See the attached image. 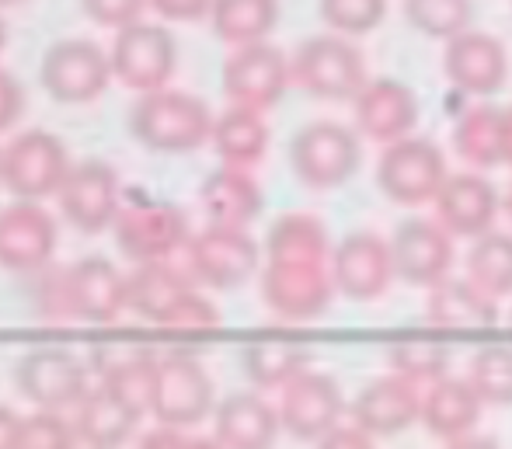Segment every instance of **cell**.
<instances>
[{
    "mask_svg": "<svg viewBox=\"0 0 512 449\" xmlns=\"http://www.w3.org/2000/svg\"><path fill=\"white\" fill-rule=\"evenodd\" d=\"M213 112L203 98L185 91L140 94L129 108V133L157 154H192L213 136Z\"/></svg>",
    "mask_w": 512,
    "mask_h": 449,
    "instance_id": "1",
    "label": "cell"
},
{
    "mask_svg": "<svg viewBox=\"0 0 512 449\" xmlns=\"http://www.w3.org/2000/svg\"><path fill=\"white\" fill-rule=\"evenodd\" d=\"M293 81L321 101H356L366 88L363 53L345 35H314L290 60Z\"/></svg>",
    "mask_w": 512,
    "mask_h": 449,
    "instance_id": "2",
    "label": "cell"
},
{
    "mask_svg": "<svg viewBox=\"0 0 512 449\" xmlns=\"http://www.w3.org/2000/svg\"><path fill=\"white\" fill-rule=\"evenodd\" d=\"M70 168L74 164H70L63 140L46 129H28V133L14 136L0 154L4 188L18 202H39L49 195H60Z\"/></svg>",
    "mask_w": 512,
    "mask_h": 449,
    "instance_id": "3",
    "label": "cell"
},
{
    "mask_svg": "<svg viewBox=\"0 0 512 449\" xmlns=\"http://www.w3.org/2000/svg\"><path fill=\"white\" fill-rule=\"evenodd\" d=\"M359 136L338 122H310L290 143L293 175L307 188H338L359 171Z\"/></svg>",
    "mask_w": 512,
    "mask_h": 449,
    "instance_id": "4",
    "label": "cell"
},
{
    "mask_svg": "<svg viewBox=\"0 0 512 449\" xmlns=\"http://www.w3.org/2000/svg\"><path fill=\"white\" fill-rule=\"evenodd\" d=\"M446 157L432 140L408 136L391 147H384L377 164V181L384 195L398 206H422L436 202L446 185Z\"/></svg>",
    "mask_w": 512,
    "mask_h": 449,
    "instance_id": "5",
    "label": "cell"
},
{
    "mask_svg": "<svg viewBox=\"0 0 512 449\" xmlns=\"http://www.w3.org/2000/svg\"><path fill=\"white\" fill-rule=\"evenodd\" d=\"M112 56L95 39H60L42 56L39 81L63 105L95 101L112 84Z\"/></svg>",
    "mask_w": 512,
    "mask_h": 449,
    "instance_id": "6",
    "label": "cell"
},
{
    "mask_svg": "<svg viewBox=\"0 0 512 449\" xmlns=\"http://www.w3.org/2000/svg\"><path fill=\"white\" fill-rule=\"evenodd\" d=\"M115 244L136 265L168 262L178 248H189V223L171 202H133L122 206L112 223Z\"/></svg>",
    "mask_w": 512,
    "mask_h": 449,
    "instance_id": "7",
    "label": "cell"
},
{
    "mask_svg": "<svg viewBox=\"0 0 512 449\" xmlns=\"http://www.w3.org/2000/svg\"><path fill=\"white\" fill-rule=\"evenodd\" d=\"M112 74L119 77L126 88L140 94L164 91L175 74L178 63V46L175 35L161 25H147V21H136V25L122 28L112 42Z\"/></svg>",
    "mask_w": 512,
    "mask_h": 449,
    "instance_id": "8",
    "label": "cell"
},
{
    "mask_svg": "<svg viewBox=\"0 0 512 449\" xmlns=\"http://www.w3.org/2000/svg\"><path fill=\"white\" fill-rule=\"evenodd\" d=\"M213 411V380L199 359L175 352V356L157 359L154 401L150 415L168 429L182 432L185 425H196Z\"/></svg>",
    "mask_w": 512,
    "mask_h": 449,
    "instance_id": "9",
    "label": "cell"
},
{
    "mask_svg": "<svg viewBox=\"0 0 512 449\" xmlns=\"http://www.w3.org/2000/svg\"><path fill=\"white\" fill-rule=\"evenodd\" d=\"M290 81V60L283 56V49L269 46V42L234 49L223 63V94L234 108L265 112L283 98Z\"/></svg>",
    "mask_w": 512,
    "mask_h": 449,
    "instance_id": "10",
    "label": "cell"
},
{
    "mask_svg": "<svg viewBox=\"0 0 512 449\" xmlns=\"http://www.w3.org/2000/svg\"><path fill=\"white\" fill-rule=\"evenodd\" d=\"M63 307L67 317L88 324H108L129 310V275H122L108 258H81L60 269Z\"/></svg>",
    "mask_w": 512,
    "mask_h": 449,
    "instance_id": "11",
    "label": "cell"
},
{
    "mask_svg": "<svg viewBox=\"0 0 512 449\" xmlns=\"http://www.w3.org/2000/svg\"><path fill=\"white\" fill-rule=\"evenodd\" d=\"M18 390L35 404L39 411H63L77 408L88 397V369L70 349H32L14 369Z\"/></svg>",
    "mask_w": 512,
    "mask_h": 449,
    "instance_id": "12",
    "label": "cell"
},
{
    "mask_svg": "<svg viewBox=\"0 0 512 449\" xmlns=\"http://www.w3.org/2000/svg\"><path fill=\"white\" fill-rule=\"evenodd\" d=\"M342 415H345L342 387L328 373L304 369L297 380H290L283 387L279 422L300 443H321L324 436H331L342 425Z\"/></svg>",
    "mask_w": 512,
    "mask_h": 449,
    "instance_id": "13",
    "label": "cell"
},
{
    "mask_svg": "<svg viewBox=\"0 0 512 449\" xmlns=\"http://www.w3.org/2000/svg\"><path fill=\"white\" fill-rule=\"evenodd\" d=\"M189 272L213 289H237L258 272V244L248 230L213 227L189 241Z\"/></svg>",
    "mask_w": 512,
    "mask_h": 449,
    "instance_id": "14",
    "label": "cell"
},
{
    "mask_svg": "<svg viewBox=\"0 0 512 449\" xmlns=\"http://www.w3.org/2000/svg\"><path fill=\"white\" fill-rule=\"evenodd\" d=\"M56 251V220L39 202H11L0 209V269L46 272Z\"/></svg>",
    "mask_w": 512,
    "mask_h": 449,
    "instance_id": "15",
    "label": "cell"
},
{
    "mask_svg": "<svg viewBox=\"0 0 512 449\" xmlns=\"http://www.w3.org/2000/svg\"><path fill=\"white\" fill-rule=\"evenodd\" d=\"M60 209L81 234H102L119 216V175L102 161H81L70 168L60 188Z\"/></svg>",
    "mask_w": 512,
    "mask_h": 449,
    "instance_id": "16",
    "label": "cell"
},
{
    "mask_svg": "<svg viewBox=\"0 0 512 449\" xmlns=\"http://www.w3.org/2000/svg\"><path fill=\"white\" fill-rule=\"evenodd\" d=\"M391 262L411 286H439L453 269V237L439 220H405L391 237Z\"/></svg>",
    "mask_w": 512,
    "mask_h": 449,
    "instance_id": "17",
    "label": "cell"
},
{
    "mask_svg": "<svg viewBox=\"0 0 512 449\" xmlns=\"http://www.w3.org/2000/svg\"><path fill=\"white\" fill-rule=\"evenodd\" d=\"M331 279L338 293L349 300H377L394 279L391 241L370 230L349 234L331 251Z\"/></svg>",
    "mask_w": 512,
    "mask_h": 449,
    "instance_id": "18",
    "label": "cell"
},
{
    "mask_svg": "<svg viewBox=\"0 0 512 449\" xmlns=\"http://www.w3.org/2000/svg\"><path fill=\"white\" fill-rule=\"evenodd\" d=\"M335 296V279L324 265L269 262L262 272V300L283 321H310L324 314Z\"/></svg>",
    "mask_w": 512,
    "mask_h": 449,
    "instance_id": "19",
    "label": "cell"
},
{
    "mask_svg": "<svg viewBox=\"0 0 512 449\" xmlns=\"http://www.w3.org/2000/svg\"><path fill=\"white\" fill-rule=\"evenodd\" d=\"M443 74L453 88L474 98L502 91L509 81V53L495 35L488 32H464L446 42L443 49Z\"/></svg>",
    "mask_w": 512,
    "mask_h": 449,
    "instance_id": "20",
    "label": "cell"
},
{
    "mask_svg": "<svg viewBox=\"0 0 512 449\" xmlns=\"http://www.w3.org/2000/svg\"><path fill=\"white\" fill-rule=\"evenodd\" d=\"M422 418V387L398 373L366 383L352 404V425L366 436H398L411 422Z\"/></svg>",
    "mask_w": 512,
    "mask_h": 449,
    "instance_id": "21",
    "label": "cell"
},
{
    "mask_svg": "<svg viewBox=\"0 0 512 449\" xmlns=\"http://www.w3.org/2000/svg\"><path fill=\"white\" fill-rule=\"evenodd\" d=\"M356 108V129L373 143H391L408 140L411 129L418 122V98L408 84L391 81V77H380V81H370L359 98L352 101Z\"/></svg>",
    "mask_w": 512,
    "mask_h": 449,
    "instance_id": "22",
    "label": "cell"
},
{
    "mask_svg": "<svg viewBox=\"0 0 512 449\" xmlns=\"http://www.w3.org/2000/svg\"><path fill=\"white\" fill-rule=\"evenodd\" d=\"M499 216V192L485 175H450L436 195V220L450 237H485Z\"/></svg>",
    "mask_w": 512,
    "mask_h": 449,
    "instance_id": "23",
    "label": "cell"
},
{
    "mask_svg": "<svg viewBox=\"0 0 512 449\" xmlns=\"http://www.w3.org/2000/svg\"><path fill=\"white\" fill-rule=\"evenodd\" d=\"M279 408L258 394H230L216 408V443L223 449H272L279 439Z\"/></svg>",
    "mask_w": 512,
    "mask_h": 449,
    "instance_id": "24",
    "label": "cell"
},
{
    "mask_svg": "<svg viewBox=\"0 0 512 449\" xmlns=\"http://www.w3.org/2000/svg\"><path fill=\"white\" fill-rule=\"evenodd\" d=\"M425 321L439 331H488L499 321V307L471 279H443L429 289Z\"/></svg>",
    "mask_w": 512,
    "mask_h": 449,
    "instance_id": "25",
    "label": "cell"
},
{
    "mask_svg": "<svg viewBox=\"0 0 512 449\" xmlns=\"http://www.w3.org/2000/svg\"><path fill=\"white\" fill-rule=\"evenodd\" d=\"M199 202H203L206 216L213 227H237L244 230L258 213H262V188L244 168L213 171L203 188H199Z\"/></svg>",
    "mask_w": 512,
    "mask_h": 449,
    "instance_id": "26",
    "label": "cell"
},
{
    "mask_svg": "<svg viewBox=\"0 0 512 449\" xmlns=\"http://www.w3.org/2000/svg\"><path fill=\"white\" fill-rule=\"evenodd\" d=\"M478 418H481V397L474 394V387L467 380L443 376L439 383L425 387L422 422L432 436L446 439V443H453L460 436H471Z\"/></svg>",
    "mask_w": 512,
    "mask_h": 449,
    "instance_id": "27",
    "label": "cell"
},
{
    "mask_svg": "<svg viewBox=\"0 0 512 449\" xmlns=\"http://www.w3.org/2000/svg\"><path fill=\"white\" fill-rule=\"evenodd\" d=\"M136 425H140V415L133 408H126L102 383H95L88 390V397L77 404V439H84L91 449H119L122 443L133 439Z\"/></svg>",
    "mask_w": 512,
    "mask_h": 449,
    "instance_id": "28",
    "label": "cell"
},
{
    "mask_svg": "<svg viewBox=\"0 0 512 449\" xmlns=\"http://www.w3.org/2000/svg\"><path fill=\"white\" fill-rule=\"evenodd\" d=\"M192 293V282L171 262H154V265H136V272L129 275V310L143 317V321L168 324L171 314L182 307V300Z\"/></svg>",
    "mask_w": 512,
    "mask_h": 449,
    "instance_id": "29",
    "label": "cell"
},
{
    "mask_svg": "<svg viewBox=\"0 0 512 449\" xmlns=\"http://www.w3.org/2000/svg\"><path fill=\"white\" fill-rule=\"evenodd\" d=\"M213 150L220 154V161L227 168H244L258 164L269 150V126H265L262 112L251 108H234L230 105L223 115H216L213 136H209Z\"/></svg>",
    "mask_w": 512,
    "mask_h": 449,
    "instance_id": "30",
    "label": "cell"
},
{
    "mask_svg": "<svg viewBox=\"0 0 512 449\" xmlns=\"http://www.w3.org/2000/svg\"><path fill=\"white\" fill-rule=\"evenodd\" d=\"M328 248H331L328 230L310 213L279 216V220L272 223L269 237H265L269 262H283V265H324Z\"/></svg>",
    "mask_w": 512,
    "mask_h": 449,
    "instance_id": "31",
    "label": "cell"
},
{
    "mask_svg": "<svg viewBox=\"0 0 512 449\" xmlns=\"http://www.w3.org/2000/svg\"><path fill=\"white\" fill-rule=\"evenodd\" d=\"M213 32L230 46H255L279 21V0H213L209 7Z\"/></svg>",
    "mask_w": 512,
    "mask_h": 449,
    "instance_id": "32",
    "label": "cell"
},
{
    "mask_svg": "<svg viewBox=\"0 0 512 449\" xmlns=\"http://www.w3.org/2000/svg\"><path fill=\"white\" fill-rule=\"evenodd\" d=\"M244 373L255 387H279L297 380L307 369V349L293 338H262L241 352Z\"/></svg>",
    "mask_w": 512,
    "mask_h": 449,
    "instance_id": "33",
    "label": "cell"
},
{
    "mask_svg": "<svg viewBox=\"0 0 512 449\" xmlns=\"http://www.w3.org/2000/svg\"><path fill=\"white\" fill-rule=\"evenodd\" d=\"M453 147L474 168H495L502 164V112L492 105L467 108L453 129Z\"/></svg>",
    "mask_w": 512,
    "mask_h": 449,
    "instance_id": "34",
    "label": "cell"
},
{
    "mask_svg": "<svg viewBox=\"0 0 512 449\" xmlns=\"http://www.w3.org/2000/svg\"><path fill=\"white\" fill-rule=\"evenodd\" d=\"M467 279L492 300L512 296V234H485L467 251Z\"/></svg>",
    "mask_w": 512,
    "mask_h": 449,
    "instance_id": "35",
    "label": "cell"
},
{
    "mask_svg": "<svg viewBox=\"0 0 512 449\" xmlns=\"http://www.w3.org/2000/svg\"><path fill=\"white\" fill-rule=\"evenodd\" d=\"M154 380H157V359L126 356L119 362H108V369L98 383L112 390L126 408H133L143 418L150 411V401H154Z\"/></svg>",
    "mask_w": 512,
    "mask_h": 449,
    "instance_id": "36",
    "label": "cell"
},
{
    "mask_svg": "<svg viewBox=\"0 0 512 449\" xmlns=\"http://www.w3.org/2000/svg\"><path fill=\"white\" fill-rule=\"evenodd\" d=\"M387 356H391V373L405 376L415 387H432L446 376V345L436 338H401Z\"/></svg>",
    "mask_w": 512,
    "mask_h": 449,
    "instance_id": "37",
    "label": "cell"
},
{
    "mask_svg": "<svg viewBox=\"0 0 512 449\" xmlns=\"http://www.w3.org/2000/svg\"><path fill=\"white\" fill-rule=\"evenodd\" d=\"M467 383L481 397V404H495V408L512 404V345H485L471 359Z\"/></svg>",
    "mask_w": 512,
    "mask_h": 449,
    "instance_id": "38",
    "label": "cell"
},
{
    "mask_svg": "<svg viewBox=\"0 0 512 449\" xmlns=\"http://www.w3.org/2000/svg\"><path fill=\"white\" fill-rule=\"evenodd\" d=\"M408 21L429 39H457L471 32V0H405Z\"/></svg>",
    "mask_w": 512,
    "mask_h": 449,
    "instance_id": "39",
    "label": "cell"
},
{
    "mask_svg": "<svg viewBox=\"0 0 512 449\" xmlns=\"http://www.w3.org/2000/svg\"><path fill=\"white\" fill-rule=\"evenodd\" d=\"M387 14V0H321V18L338 35H363Z\"/></svg>",
    "mask_w": 512,
    "mask_h": 449,
    "instance_id": "40",
    "label": "cell"
},
{
    "mask_svg": "<svg viewBox=\"0 0 512 449\" xmlns=\"http://www.w3.org/2000/svg\"><path fill=\"white\" fill-rule=\"evenodd\" d=\"M77 429L60 411H35L21 418V443L18 449H74Z\"/></svg>",
    "mask_w": 512,
    "mask_h": 449,
    "instance_id": "41",
    "label": "cell"
},
{
    "mask_svg": "<svg viewBox=\"0 0 512 449\" xmlns=\"http://www.w3.org/2000/svg\"><path fill=\"white\" fill-rule=\"evenodd\" d=\"M147 4H150V0H81L84 14H88L95 25L115 28V32L136 25V21H140V14L147 11Z\"/></svg>",
    "mask_w": 512,
    "mask_h": 449,
    "instance_id": "42",
    "label": "cell"
},
{
    "mask_svg": "<svg viewBox=\"0 0 512 449\" xmlns=\"http://www.w3.org/2000/svg\"><path fill=\"white\" fill-rule=\"evenodd\" d=\"M220 324V314H216V307L206 300L203 293H196L192 289L189 296L182 300V307L171 314V321L164 324V328H178V331H209Z\"/></svg>",
    "mask_w": 512,
    "mask_h": 449,
    "instance_id": "43",
    "label": "cell"
},
{
    "mask_svg": "<svg viewBox=\"0 0 512 449\" xmlns=\"http://www.w3.org/2000/svg\"><path fill=\"white\" fill-rule=\"evenodd\" d=\"M21 112H25V91L7 70H0V133L11 129L21 119Z\"/></svg>",
    "mask_w": 512,
    "mask_h": 449,
    "instance_id": "44",
    "label": "cell"
},
{
    "mask_svg": "<svg viewBox=\"0 0 512 449\" xmlns=\"http://www.w3.org/2000/svg\"><path fill=\"white\" fill-rule=\"evenodd\" d=\"M150 7L168 21H199L209 18L213 0H150Z\"/></svg>",
    "mask_w": 512,
    "mask_h": 449,
    "instance_id": "45",
    "label": "cell"
},
{
    "mask_svg": "<svg viewBox=\"0 0 512 449\" xmlns=\"http://www.w3.org/2000/svg\"><path fill=\"white\" fill-rule=\"evenodd\" d=\"M317 449H377V446H373V436H366L356 425H338L331 436H324L317 443Z\"/></svg>",
    "mask_w": 512,
    "mask_h": 449,
    "instance_id": "46",
    "label": "cell"
},
{
    "mask_svg": "<svg viewBox=\"0 0 512 449\" xmlns=\"http://www.w3.org/2000/svg\"><path fill=\"white\" fill-rule=\"evenodd\" d=\"M136 449H185V436L178 429H168V425H157L140 439Z\"/></svg>",
    "mask_w": 512,
    "mask_h": 449,
    "instance_id": "47",
    "label": "cell"
},
{
    "mask_svg": "<svg viewBox=\"0 0 512 449\" xmlns=\"http://www.w3.org/2000/svg\"><path fill=\"white\" fill-rule=\"evenodd\" d=\"M21 443V418L0 404V449H18Z\"/></svg>",
    "mask_w": 512,
    "mask_h": 449,
    "instance_id": "48",
    "label": "cell"
},
{
    "mask_svg": "<svg viewBox=\"0 0 512 449\" xmlns=\"http://www.w3.org/2000/svg\"><path fill=\"white\" fill-rule=\"evenodd\" d=\"M446 449H499V443H495L492 436H460L453 439V443H446Z\"/></svg>",
    "mask_w": 512,
    "mask_h": 449,
    "instance_id": "49",
    "label": "cell"
},
{
    "mask_svg": "<svg viewBox=\"0 0 512 449\" xmlns=\"http://www.w3.org/2000/svg\"><path fill=\"white\" fill-rule=\"evenodd\" d=\"M502 164L512 168V105L502 112Z\"/></svg>",
    "mask_w": 512,
    "mask_h": 449,
    "instance_id": "50",
    "label": "cell"
},
{
    "mask_svg": "<svg viewBox=\"0 0 512 449\" xmlns=\"http://www.w3.org/2000/svg\"><path fill=\"white\" fill-rule=\"evenodd\" d=\"M185 449H223L216 439H185Z\"/></svg>",
    "mask_w": 512,
    "mask_h": 449,
    "instance_id": "51",
    "label": "cell"
},
{
    "mask_svg": "<svg viewBox=\"0 0 512 449\" xmlns=\"http://www.w3.org/2000/svg\"><path fill=\"white\" fill-rule=\"evenodd\" d=\"M4 42H7V25H4V18H0V49H4Z\"/></svg>",
    "mask_w": 512,
    "mask_h": 449,
    "instance_id": "52",
    "label": "cell"
},
{
    "mask_svg": "<svg viewBox=\"0 0 512 449\" xmlns=\"http://www.w3.org/2000/svg\"><path fill=\"white\" fill-rule=\"evenodd\" d=\"M506 213H509V220H512V185H509V195H506Z\"/></svg>",
    "mask_w": 512,
    "mask_h": 449,
    "instance_id": "53",
    "label": "cell"
},
{
    "mask_svg": "<svg viewBox=\"0 0 512 449\" xmlns=\"http://www.w3.org/2000/svg\"><path fill=\"white\" fill-rule=\"evenodd\" d=\"M7 4H21V0H0V7H7Z\"/></svg>",
    "mask_w": 512,
    "mask_h": 449,
    "instance_id": "54",
    "label": "cell"
},
{
    "mask_svg": "<svg viewBox=\"0 0 512 449\" xmlns=\"http://www.w3.org/2000/svg\"><path fill=\"white\" fill-rule=\"evenodd\" d=\"M0 154H4V150H0ZM0 185H4V175H0Z\"/></svg>",
    "mask_w": 512,
    "mask_h": 449,
    "instance_id": "55",
    "label": "cell"
},
{
    "mask_svg": "<svg viewBox=\"0 0 512 449\" xmlns=\"http://www.w3.org/2000/svg\"><path fill=\"white\" fill-rule=\"evenodd\" d=\"M509 324H512V317H509Z\"/></svg>",
    "mask_w": 512,
    "mask_h": 449,
    "instance_id": "56",
    "label": "cell"
}]
</instances>
